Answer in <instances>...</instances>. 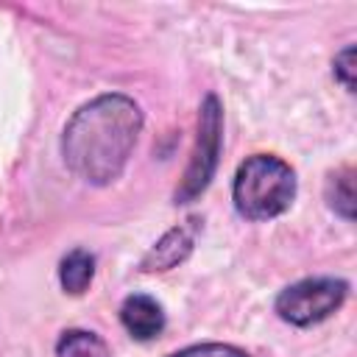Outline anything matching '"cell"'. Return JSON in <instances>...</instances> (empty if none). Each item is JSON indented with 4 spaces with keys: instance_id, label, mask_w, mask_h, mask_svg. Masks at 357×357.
<instances>
[{
    "instance_id": "obj_6",
    "label": "cell",
    "mask_w": 357,
    "mask_h": 357,
    "mask_svg": "<svg viewBox=\"0 0 357 357\" xmlns=\"http://www.w3.org/2000/svg\"><path fill=\"white\" fill-rule=\"evenodd\" d=\"M120 324H123V329L134 340L148 343V340H153V337H159L165 332L167 318H165L162 304L153 296H148V293H131L120 304Z\"/></svg>"
},
{
    "instance_id": "obj_11",
    "label": "cell",
    "mask_w": 357,
    "mask_h": 357,
    "mask_svg": "<svg viewBox=\"0 0 357 357\" xmlns=\"http://www.w3.org/2000/svg\"><path fill=\"white\" fill-rule=\"evenodd\" d=\"M351 59H354V47L346 45V47L335 56V61H332V67H335V78L343 84L346 92H354V67H351Z\"/></svg>"
},
{
    "instance_id": "obj_10",
    "label": "cell",
    "mask_w": 357,
    "mask_h": 357,
    "mask_svg": "<svg viewBox=\"0 0 357 357\" xmlns=\"http://www.w3.org/2000/svg\"><path fill=\"white\" fill-rule=\"evenodd\" d=\"M167 357H251V354L231 343H195V346L178 349Z\"/></svg>"
},
{
    "instance_id": "obj_9",
    "label": "cell",
    "mask_w": 357,
    "mask_h": 357,
    "mask_svg": "<svg viewBox=\"0 0 357 357\" xmlns=\"http://www.w3.org/2000/svg\"><path fill=\"white\" fill-rule=\"evenodd\" d=\"M354 170L351 167H340L329 176L326 181V204L335 215H340L343 220H351L354 218Z\"/></svg>"
},
{
    "instance_id": "obj_5",
    "label": "cell",
    "mask_w": 357,
    "mask_h": 357,
    "mask_svg": "<svg viewBox=\"0 0 357 357\" xmlns=\"http://www.w3.org/2000/svg\"><path fill=\"white\" fill-rule=\"evenodd\" d=\"M195 234H198V220H187L181 226H173L148 248V254L139 259V271L142 273H162V271L181 265L192 254Z\"/></svg>"
},
{
    "instance_id": "obj_1",
    "label": "cell",
    "mask_w": 357,
    "mask_h": 357,
    "mask_svg": "<svg viewBox=\"0 0 357 357\" xmlns=\"http://www.w3.org/2000/svg\"><path fill=\"white\" fill-rule=\"evenodd\" d=\"M142 109L123 92H106L73 112L61 134L64 165L86 184L117 181L137 148Z\"/></svg>"
},
{
    "instance_id": "obj_8",
    "label": "cell",
    "mask_w": 357,
    "mask_h": 357,
    "mask_svg": "<svg viewBox=\"0 0 357 357\" xmlns=\"http://www.w3.org/2000/svg\"><path fill=\"white\" fill-rule=\"evenodd\" d=\"M56 357H112V351L89 329H64L56 340Z\"/></svg>"
},
{
    "instance_id": "obj_2",
    "label": "cell",
    "mask_w": 357,
    "mask_h": 357,
    "mask_svg": "<svg viewBox=\"0 0 357 357\" xmlns=\"http://www.w3.org/2000/svg\"><path fill=\"white\" fill-rule=\"evenodd\" d=\"M296 198V170L276 153H251L231 181V201L240 218L262 223L284 215Z\"/></svg>"
},
{
    "instance_id": "obj_3",
    "label": "cell",
    "mask_w": 357,
    "mask_h": 357,
    "mask_svg": "<svg viewBox=\"0 0 357 357\" xmlns=\"http://www.w3.org/2000/svg\"><path fill=\"white\" fill-rule=\"evenodd\" d=\"M220 142H223V106L215 92H209L198 109V134L195 145L187 162V170L176 187V204L195 201L212 181L220 159Z\"/></svg>"
},
{
    "instance_id": "obj_7",
    "label": "cell",
    "mask_w": 357,
    "mask_h": 357,
    "mask_svg": "<svg viewBox=\"0 0 357 357\" xmlns=\"http://www.w3.org/2000/svg\"><path fill=\"white\" fill-rule=\"evenodd\" d=\"M95 279V254L86 248H73L59 262V284L70 296L86 293V287Z\"/></svg>"
},
{
    "instance_id": "obj_4",
    "label": "cell",
    "mask_w": 357,
    "mask_h": 357,
    "mask_svg": "<svg viewBox=\"0 0 357 357\" xmlns=\"http://www.w3.org/2000/svg\"><path fill=\"white\" fill-rule=\"evenodd\" d=\"M349 296V282L337 276H310L287 284L276 301V315L290 326H312L326 321L332 312L343 307Z\"/></svg>"
}]
</instances>
